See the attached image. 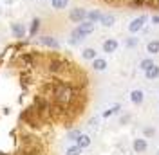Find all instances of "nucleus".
I'll list each match as a JSON object with an SVG mask.
<instances>
[{
    "instance_id": "obj_18",
    "label": "nucleus",
    "mask_w": 159,
    "mask_h": 155,
    "mask_svg": "<svg viewBox=\"0 0 159 155\" xmlns=\"http://www.w3.org/2000/svg\"><path fill=\"white\" fill-rule=\"evenodd\" d=\"M76 144L83 150V148H89V144H90V137L89 135H85V134H80V137L76 139Z\"/></svg>"
},
{
    "instance_id": "obj_27",
    "label": "nucleus",
    "mask_w": 159,
    "mask_h": 155,
    "mask_svg": "<svg viewBox=\"0 0 159 155\" xmlns=\"http://www.w3.org/2000/svg\"><path fill=\"white\" fill-rule=\"evenodd\" d=\"M150 20H152V24H154V25H159V15H154Z\"/></svg>"
},
{
    "instance_id": "obj_3",
    "label": "nucleus",
    "mask_w": 159,
    "mask_h": 155,
    "mask_svg": "<svg viewBox=\"0 0 159 155\" xmlns=\"http://www.w3.org/2000/svg\"><path fill=\"white\" fill-rule=\"evenodd\" d=\"M38 43L40 45H43V47H47V49H52V51H60V42L54 38V36H51V34H43V36H40Z\"/></svg>"
},
{
    "instance_id": "obj_15",
    "label": "nucleus",
    "mask_w": 159,
    "mask_h": 155,
    "mask_svg": "<svg viewBox=\"0 0 159 155\" xmlns=\"http://www.w3.org/2000/svg\"><path fill=\"white\" fill-rule=\"evenodd\" d=\"M83 40H85V38H83V36H81L76 29L70 31V34H69V45H78V43H81Z\"/></svg>"
},
{
    "instance_id": "obj_7",
    "label": "nucleus",
    "mask_w": 159,
    "mask_h": 155,
    "mask_svg": "<svg viewBox=\"0 0 159 155\" xmlns=\"http://www.w3.org/2000/svg\"><path fill=\"white\" fill-rule=\"evenodd\" d=\"M11 34H13L16 40H22V38H25L27 29H25L24 24H20V22H13V24H11Z\"/></svg>"
},
{
    "instance_id": "obj_23",
    "label": "nucleus",
    "mask_w": 159,
    "mask_h": 155,
    "mask_svg": "<svg viewBox=\"0 0 159 155\" xmlns=\"http://www.w3.org/2000/svg\"><path fill=\"white\" fill-rule=\"evenodd\" d=\"M80 153H81V148H80L78 144L67 148V155H80Z\"/></svg>"
},
{
    "instance_id": "obj_10",
    "label": "nucleus",
    "mask_w": 159,
    "mask_h": 155,
    "mask_svg": "<svg viewBox=\"0 0 159 155\" xmlns=\"http://www.w3.org/2000/svg\"><path fill=\"white\" fill-rule=\"evenodd\" d=\"M99 24H101L103 27H112V25L116 24V16H114L112 13H103V15H101V20H99Z\"/></svg>"
},
{
    "instance_id": "obj_26",
    "label": "nucleus",
    "mask_w": 159,
    "mask_h": 155,
    "mask_svg": "<svg viewBox=\"0 0 159 155\" xmlns=\"http://www.w3.org/2000/svg\"><path fill=\"white\" fill-rule=\"evenodd\" d=\"M154 134H156V130H154L152 126H148V128H145V135H147V137H152Z\"/></svg>"
},
{
    "instance_id": "obj_12",
    "label": "nucleus",
    "mask_w": 159,
    "mask_h": 155,
    "mask_svg": "<svg viewBox=\"0 0 159 155\" xmlns=\"http://www.w3.org/2000/svg\"><path fill=\"white\" fill-rule=\"evenodd\" d=\"M101 15H103V13H101L99 9H90V11H87V20L92 22V24H99Z\"/></svg>"
},
{
    "instance_id": "obj_9",
    "label": "nucleus",
    "mask_w": 159,
    "mask_h": 155,
    "mask_svg": "<svg viewBox=\"0 0 159 155\" xmlns=\"http://www.w3.org/2000/svg\"><path fill=\"white\" fill-rule=\"evenodd\" d=\"M118 40L116 38H107L103 42V52H107V54H112V52H116L118 51Z\"/></svg>"
},
{
    "instance_id": "obj_6",
    "label": "nucleus",
    "mask_w": 159,
    "mask_h": 155,
    "mask_svg": "<svg viewBox=\"0 0 159 155\" xmlns=\"http://www.w3.org/2000/svg\"><path fill=\"white\" fill-rule=\"evenodd\" d=\"M74 29L78 31L83 38H87L89 34H92V33H94V24H92V22H89V20H83V22H81V24H78Z\"/></svg>"
},
{
    "instance_id": "obj_17",
    "label": "nucleus",
    "mask_w": 159,
    "mask_h": 155,
    "mask_svg": "<svg viewBox=\"0 0 159 155\" xmlns=\"http://www.w3.org/2000/svg\"><path fill=\"white\" fill-rule=\"evenodd\" d=\"M51 6H52L54 11H63V9H67L69 0H51Z\"/></svg>"
},
{
    "instance_id": "obj_5",
    "label": "nucleus",
    "mask_w": 159,
    "mask_h": 155,
    "mask_svg": "<svg viewBox=\"0 0 159 155\" xmlns=\"http://www.w3.org/2000/svg\"><path fill=\"white\" fill-rule=\"evenodd\" d=\"M147 20H148V16H147V15H139V16H136V18L129 24V31L132 33V34H134V33H138V31H141L143 27H145Z\"/></svg>"
},
{
    "instance_id": "obj_22",
    "label": "nucleus",
    "mask_w": 159,
    "mask_h": 155,
    "mask_svg": "<svg viewBox=\"0 0 159 155\" xmlns=\"http://www.w3.org/2000/svg\"><path fill=\"white\" fill-rule=\"evenodd\" d=\"M119 110H121V107H119V105H114V107H110L109 110H105V112H103V117H110L112 114H118Z\"/></svg>"
},
{
    "instance_id": "obj_13",
    "label": "nucleus",
    "mask_w": 159,
    "mask_h": 155,
    "mask_svg": "<svg viewBox=\"0 0 159 155\" xmlns=\"http://www.w3.org/2000/svg\"><path fill=\"white\" fill-rule=\"evenodd\" d=\"M92 69H94L96 72H103V70L107 69V60H103V58H94V60H92Z\"/></svg>"
},
{
    "instance_id": "obj_11",
    "label": "nucleus",
    "mask_w": 159,
    "mask_h": 155,
    "mask_svg": "<svg viewBox=\"0 0 159 155\" xmlns=\"http://www.w3.org/2000/svg\"><path fill=\"white\" fill-rule=\"evenodd\" d=\"M147 148H148L147 139H136V141H134V152H136V153H143V152H147Z\"/></svg>"
},
{
    "instance_id": "obj_2",
    "label": "nucleus",
    "mask_w": 159,
    "mask_h": 155,
    "mask_svg": "<svg viewBox=\"0 0 159 155\" xmlns=\"http://www.w3.org/2000/svg\"><path fill=\"white\" fill-rule=\"evenodd\" d=\"M67 69H69V63L63 58H60V56H51L49 61H47V70H49L51 74H54V76L63 74Z\"/></svg>"
},
{
    "instance_id": "obj_19",
    "label": "nucleus",
    "mask_w": 159,
    "mask_h": 155,
    "mask_svg": "<svg viewBox=\"0 0 159 155\" xmlns=\"http://www.w3.org/2000/svg\"><path fill=\"white\" fill-rule=\"evenodd\" d=\"M145 76H147V79H156V78H159V67L154 63L148 70H145Z\"/></svg>"
},
{
    "instance_id": "obj_24",
    "label": "nucleus",
    "mask_w": 159,
    "mask_h": 155,
    "mask_svg": "<svg viewBox=\"0 0 159 155\" xmlns=\"http://www.w3.org/2000/svg\"><path fill=\"white\" fill-rule=\"evenodd\" d=\"M138 42H139V40L136 38V36H130V38H127L125 45H127V47H136V45H138Z\"/></svg>"
},
{
    "instance_id": "obj_14",
    "label": "nucleus",
    "mask_w": 159,
    "mask_h": 155,
    "mask_svg": "<svg viewBox=\"0 0 159 155\" xmlns=\"http://www.w3.org/2000/svg\"><path fill=\"white\" fill-rule=\"evenodd\" d=\"M143 99H145L143 90H132V92H130V101H132L134 105H141V103H143Z\"/></svg>"
},
{
    "instance_id": "obj_8",
    "label": "nucleus",
    "mask_w": 159,
    "mask_h": 155,
    "mask_svg": "<svg viewBox=\"0 0 159 155\" xmlns=\"http://www.w3.org/2000/svg\"><path fill=\"white\" fill-rule=\"evenodd\" d=\"M40 27H42V20H40L38 16H34V18L31 20V25H29V29H27V34H29L31 38H34V36H38V33H40Z\"/></svg>"
},
{
    "instance_id": "obj_21",
    "label": "nucleus",
    "mask_w": 159,
    "mask_h": 155,
    "mask_svg": "<svg viewBox=\"0 0 159 155\" xmlns=\"http://www.w3.org/2000/svg\"><path fill=\"white\" fill-rule=\"evenodd\" d=\"M152 65H154V60L152 58H145V60H141V63H139V67L143 69V70H148Z\"/></svg>"
},
{
    "instance_id": "obj_16",
    "label": "nucleus",
    "mask_w": 159,
    "mask_h": 155,
    "mask_svg": "<svg viewBox=\"0 0 159 155\" xmlns=\"http://www.w3.org/2000/svg\"><path fill=\"white\" fill-rule=\"evenodd\" d=\"M81 58L92 61L94 58H98V52H96V49H92V47H85L83 51H81Z\"/></svg>"
},
{
    "instance_id": "obj_1",
    "label": "nucleus",
    "mask_w": 159,
    "mask_h": 155,
    "mask_svg": "<svg viewBox=\"0 0 159 155\" xmlns=\"http://www.w3.org/2000/svg\"><path fill=\"white\" fill-rule=\"evenodd\" d=\"M52 101L60 107L67 108L74 103V99L78 96V90L74 85H70L67 81H52Z\"/></svg>"
},
{
    "instance_id": "obj_25",
    "label": "nucleus",
    "mask_w": 159,
    "mask_h": 155,
    "mask_svg": "<svg viewBox=\"0 0 159 155\" xmlns=\"http://www.w3.org/2000/svg\"><path fill=\"white\" fill-rule=\"evenodd\" d=\"M78 137H80V130H70V132H69V139L76 141Z\"/></svg>"
},
{
    "instance_id": "obj_20",
    "label": "nucleus",
    "mask_w": 159,
    "mask_h": 155,
    "mask_svg": "<svg viewBox=\"0 0 159 155\" xmlns=\"http://www.w3.org/2000/svg\"><path fill=\"white\" fill-rule=\"evenodd\" d=\"M147 51L150 54H159V40H150L147 43Z\"/></svg>"
},
{
    "instance_id": "obj_4",
    "label": "nucleus",
    "mask_w": 159,
    "mask_h": 155,
    "mask_svg": "<svg viewBox=\"0 0 159 155\" xmlns=\"http://www.w3.org/2000/svg\"><path fill=\"white\" fill-rule=\"evenodd\" d=\"M69 20L74 24H81L83 20H87V9L85 7H74L69 11Z\"/></svg>"
}]
</instances>
